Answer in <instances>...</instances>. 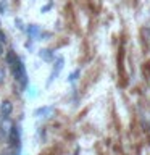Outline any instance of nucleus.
<instances>
[{
	"mask_svg": "<svg viewBox=\"0 0 150 155\" xmlns=\"http://www.w3.org/2000/svg\"><path fill=\"white\" fill-rule=\"evenodd\" d=\"M2 115L3 116H8L10 113H11V110H13V105H11V102H8V100H5L3 104H2Z\"/></svg>",
	"mask_w": 150,
	"mask_h": 155,
	"instance_id": "nucleus-1",
	"label": "nucleus"
},
{
	"mask_svg": "<svg viewBox=\"0 0 150 155\" xmlns=\"http://www.w3.org/2000/svg\"><path fill=\"white\" fill-rule=\"evenodd\" d=\"M3 79H5V70L0 66V81H3Z\"/></svg>",
	"mask_w": 150,
	"mask_h": 155,
	"instance_id": "nucleus-2",
	"label": "nucleus"
},
{
	"mask_svg": "<svg viewBox=\"0 0 150 155\" xmlns=\"http://www.w3.org/2000/svg\"><path fill=\"white\" fill-rule=\"evenodd\" d=\"M3 53V47H2V44H0V55Z\"/></svg>",
	"mask_w": 150,
	"mask_h": 155,
	"instance_id": "nucleus-3",
	"label": "nucleus"
}]
</instances>
